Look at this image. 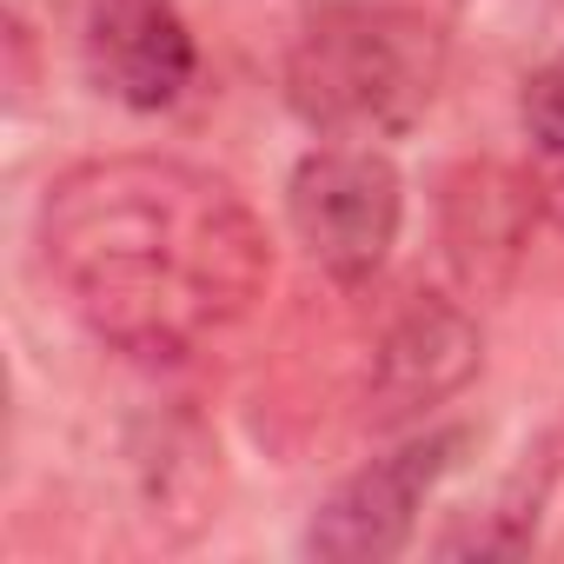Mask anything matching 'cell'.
Here are the masks:
<instances>
[{"mask_svg": "<svg viewBox=\"0 0 564 564\" xmlns=\"http://www.w3.org/2000/svg\"><path fill=\"white\" fill-rule=\"evenodd\" d=\"M41 265L100 346L173 366L252 319L272 246L232 180L166 153H107L47 186Z\"/></svg>", "mask_w": 564, "mask_h": 564, "instance_id": "6da1fadb", "label": "cell"}, {"mask_svg": "<svg viewBox=\"0 0 564 564\" xmlns=\"http://www.w3.org/2000/svg\"><path fill=\"white\" fill-rule=\"evenodd\" d=\"M445 80V34L419 8L392 0H333L286 54V100L306 127L339 140L412 133Z\"/></svg>", "mask_w": 564, "mask_h": 564, "instance_id": "7a4b0ae2", "label": "cell"}, {"mask_svg": "<svg viewBox=\"0 0 564 564\" xmlns=\"http://www.w3.org/2000/svg\"><path fill=\"white\" fill-rule=\"evenodd\" d=\"M286 219L333 286H366L405 226V180L366 140L313 147L286 180Z\"/></svg>", "mask_w": 564, "mask_h": 564, "instance_id": "3957f363", "label": "cell"}, {"mask_svg": "<svg viewBox=\"0 0 564 564\" xmlns=\"http://www.w3.org/2000/svg\"><path fill=\"white\" fill-rule=\"evenodd\" d=\"M465 445H471L465 425H438V432H419V438L392 445L386 458L359 465L313 511L306 557H319V564H386V557H399L419 531L425 498L452 478Z\"/></svg>", "mask_w": 564, "mask_h": 564, "instance_id": "277c9868", "label": "cell"}, {"mask_svg": "<svg viewBox=\"0 0 564 564\" xmlns=\"http://www.w3.org/2000/svg\"><path fill=\"white\" fill-rule=\"evenodd\" d=\"M478 366H485L478 319L458 300H445V293H412L386 319V333L372 346V366H366V419L386 425V432L392 425H412L432 405L458 399L478 379Z\"/></svg>", "mask_w": 564, "mask_h": 564, "instance_id": "5b68a950", "label": "cell"}, {"mask_svg": "<svg viewBox=\"0 0 564 564\" xmlns=\"http://www.w3.org/2000/svg\"><path fill=\"white\" fill-rule=\"evenodd\" d=\"M538 213H544L538 173H518L505 160H465V166L445 173V186H438V239H445V259H452L458 286L471 300H498L518 279Z\"/></svg>", "mask_w": 564, "mask_h": 564, "instance_id": "8992f818", "label": "cell"}, {"mask_svg": "<svg viewBox=\"0 0 564 564\" xmlns=\"http://www.w3.org/2000/svg\"><path fill=\"white\" fill-rule=\"evenodd\" d=\"M87 67L107 100L160 113L193 87L199 47L173 14V0H100L87 21Z\"/></svg>", "mask_w": 564, "mask_h": 564, "instance_id": "52a82bcc", "label": "cell"}]
</instances>
